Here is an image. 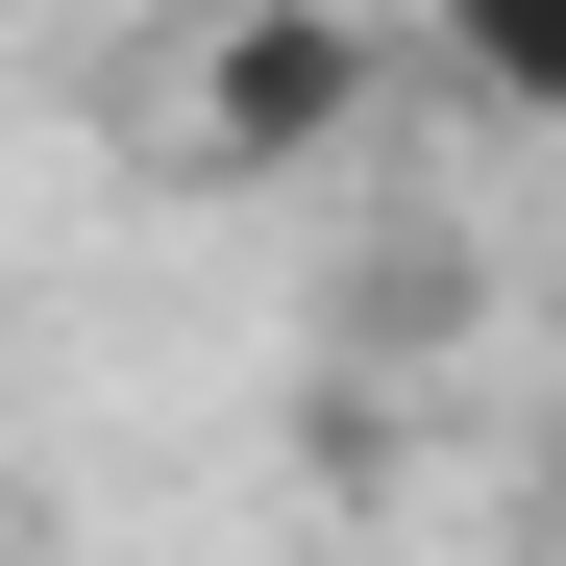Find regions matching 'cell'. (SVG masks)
<instances>
[{"mask_svg":"<svg viewBox=\"0 0 566 566\" xmlns=\"http://www.w3.org/2000/svg\"><path fill=\"white\" fill-rule=\"evenodd\" d=\"M369 124V25L345 0H222L198 74H172V172H321Z\"/></svg>","mask_w":566,"mask_h":566,"instance_id":"1","label":"cell"},{"mask_svg":"<svg viewBox=\"0 0 566 566\" xmlns=\"http://www.w3.org/2000/svg\"><path fill=\"white\" fill-rule=\"evenodd\" d=\"M443 99H493V124H566V0H443Z\"/></svg>","mask_w":566,"mask_h":566,"instance_id":"2","label":"cell"},{"mask_svg":"<svg viewBox=\"0 0 566 566\" xmlns=\"http://www.w3.org/2000/svg\"><path fill=\"white\" fill-rule=\"evenodd\" d=\"M0 566H25V493H0Z\"/></svg>","mask_w":566,"mask_h":566,"instance_id":"3","label":"cell"}]
</instances>
